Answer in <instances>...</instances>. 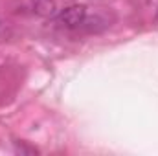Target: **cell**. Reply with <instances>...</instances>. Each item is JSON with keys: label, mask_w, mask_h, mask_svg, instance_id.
Listing matches in <instances>:
<instances>
[{"label": "cell", "mask_w": 158, "mask_h": 156, "mask_svg": "<svg viewBox=\"0 0 158 156\" xmlns=\"http://www.w3.org/2000/svg\"><path fill=\"white\" fill-rule=\"evenodd\" d=\"M57 22L66 30H94L88 7L81 4H74L61 9L57 13Z\"/></svg>", "instance_id": "cell-1"}, {"label": "cell", "mask_w": 158, "mask_h": 156, "mask_svg": "<svg viewBox=\"0 0 158 156\" xmlns=\"http://www.w3.org/2000/svg\"><path fill=\"white\" fill-rule=\"evenodd\" d=\"M33 4H35L37 11L42 13V15H48V13L53 11V2L52 0H33Z\"/></svg>", "instance_id": "cell-2"}]
</instances>
